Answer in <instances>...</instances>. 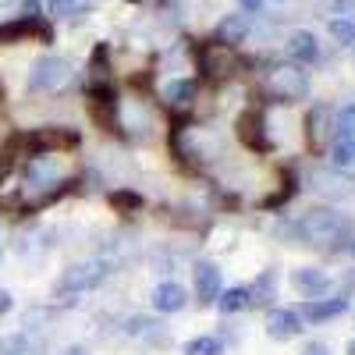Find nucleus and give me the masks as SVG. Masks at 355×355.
I'll return each instance as SVG.
<instances>
[{
	"label": "nucleus",
	"mask_w": 355,
	"mask_h": 355,
	"mask_svg": "<svg viewBox=\"0 0 355 355\" xmlns=\"http://www.w3.org/2000/svg\"><path fill=\"white\" fill-rule=\"evenodd\" d=\"M288 231L302 242H338L341 234H352V220L331 206H309Z\"/></svg>",
	"instance_id": "nucleus-1"
},
{
	"label": "nucleus",
	"mask_w": 355,
	"mask_h": 355,
	"mask_svg": "<svg viewBox=\"0 0 355 355\" xmlns=\"http://www.w3.org/2000/svg\"><path fill=\"white\" fill-rule=\"evenodd\" d=\"M263 89L274 103H299L309 96V75L302 71V64H277L266 71Z\"/></svg>",
	"instance_id": "nucleus-2"
},
{
	"label": "nucleus",
	"mask_w": 355,
	"mask_h": 355,
	"mask_svg": "<svg viewBox=\"0 0 355 355\" xmlns=\"http://www.w3.org/2000/svg\"><path fill=\"white\" fill-rule=\"evenodd\" d=\"M110 274V259H82V263H71L68 270L61 274V281H57V295L68 302H75L71 295H85V291H93L96 284H103Z\"/></svg>",
	"instance_id": "nucleus-3"
},
{
	"label": "nucleus",
	"mask_w": 355,
	"mask_h": 355,
	"mask_svg": "<svg viewBox=\"0 0 355 355\" xmlns=\"http://www.w3.org/2000/svg\"><path fill=\"white\" fill-rule=\"evenodd\" d=\"M71 82V64L57 53H46L28 71V93H57Z\"/></svg>",
	"instance_id": "nucleus-4"
},
{
	"label": "nucleus",
	"mask_w": 355,
	"mask_h": 355,
	"mask_svg": "<svg viewBox=\"0 0 355 355\" xmlns=\"http://www.w3.org/2000/svg\"><path fill=\"white\" fill-rule=\"evenodd\" d=\"M309 185L323 199H348V196H355V182L338 167H313Z\"/></svg>",
	"instance_id": "nucleus-5"
},
{
	"label": "nucleus",
	"mask_w": 355,
	"mask_h": 355,
	"mask_svg": "<svg viewBox=\"0 0 355 355\" xmlns=\"http://www.w3.org/2000/svg\"><path fill=\"white\" fill-rule=\"evenodd\" d=\"M192 288H196L199 306H214L217 295H220V270H217V263L199 259V263L192 266Z\"/></svg>",
	"instance_id": "nucleus-6"
},
{
	"label": "nucleus",
	"mask_w": 355,
	"mask_h": 355,
	"mask_svg": "<svg viewBox=\"0 0 355 355\" xmlns=\"http://www.w3.org/2000/svg\"><path fill=\"white\" fill-rule=\"evenodd\" d=\"M302 316H299V309H284V306H277V309H270L266 313V334H270L274 341H291V338H299L306 327H302Z\"/></svg>",
	"instance_id": "nucleus-7"
},
{
	"label": "nucleus",
	"mask_w": 355,
	"mask_h": 355,
	"mask_svg": "<svg viewBox=\"0 0 355 355\" xmlns=\"http://www.w3.org/2000/svg\"><path fill=\"white\" fill-rule=\"evenodd\" d=\"M334 135V110L327 107V103H316L313 110H309V117H306V139H309V146L320 153L323 146H327V139Z\"/></svg>",
	"instance_id": "nucleus-8"
},
{
	"label": "nucleus",
	"mask_w": 355,
	"mask_h": 355,
	"mask_svg": "<svg viewBox=\"0 0 355 355\" xmlns=\"http://www.w3.org/2000/svg\"><path fill=\"white\" fill-rule=\"evenodd\" d=\"M291 288L299 295H306V299H323L334 284L323 270H316V266H299V270L291 274Z\"/></svg>",
	"instance_id": "nucleus-9"
},
{
	"label": "nucleus",
	"mask_w": 355,
	"mask_h": 355,
	"mask_svg": "<svg viewBox=\"0 0 355 355\" xmlns=\"http://www.w3.org/2000/svg\"><path fill=\"white\" fill-rule=\"evenodd\" d=\"M239 139L249 146V150H259V153L270 150V139H266V128H263V114L256 107H249L239 117Z\"/></svg>",
	"instance_id": "nucleus-10"
},
{
	"label": "nucleus",
	"mask_w": 355,
	"mask_h": 355,
	"mask_svg": "<svg viewBox=\"0 0 355 355\" xmlns=\"http://www.w3.org/2000/svg\"><path fill=\"white\" fill-rule=\"evenodd\" d=\"M150 302H153L157 313H182V309L189 306V291L178 284V281H164V284L153 288Z\"/></svg>",
	"instance_id": "nucleus-11"
},
{
	"label": "nucleus",
	"mask_w": 355,
	"mask_h": 355,
	"mask_svg": "<svg viewBox=\"0 0 355 355\" xmlns=\"http://www.w3.org/2000/svg\"><path fill=\"white\" fill-rule=\"evenodd\" d=\"M288 57H291V64H316L320 61V43L309 28H295L288 36Z\"/></svg>",
	"instance_id": "nucleus-12"
},
{
	"label": "nucleus",
	"mask_w": 355,
	"mask_h": 355,
	"mask_svg": "<svg viewBox=\"0 0 355 355\" xmlns=\"http://www.w3.org/2000/svg\"><path fill=\"white\" fill-rule=\"evenodd\" d=\"M348 299L345 295H338V299H309L306 306H302V320H309V323H323V320H334V316H341V313H348Z\"/></svg>",
	"instance_id": "nucleus-13"
},
{
	"label": "nucleus",
	"mask_w": 355,
	"mask_h": 355,
	"mask_svg": "<svg viewBox=\"0 0 355 355\" xmlns=\"http://www.w3.org/2000/svg\"><path fill=\"white\" fill-rule=\"evenodd\" d=\"M245 36H249V18H245V15H227V18L217 25V36H214V40H217L220 46H239Z\"/></svg>",
	"instance_id": "nucleus-14"
},
{
	"label": "nucleus",
	"mask_w": 355,
	"mask_h": 355,
	"mask_svg": "<svg viewBox=\"0 0 355 355\" xmlns=\"http://www.w3.org/2000/svg\"><path fill=\"white\" fill-rule=\"evenodd\" d=\"M196 93H199L196 78H174V82H167V85H164V96H167V103H171V107H192Z\"/></svg>",
	"instance_id": "nucleus-15"
},
{
	"label": "nucleus",
	"mask_w": 355,
	"mask_h": 355,
	"mask_svg": "<svg viewBox=\"0 0 355 355\" xmlns=\"http://www.w3.org/2000/svg\"><path fill=\"white\" fill-rule=\"evenodd\" d=\"M274 288H277V274L274 270H263L259 277H256V284L249 288V302L252 306H266L274 299Z\"/></svg>",
	"instance_id": "nucleus-16"
},
{
	"label": "nucleus",
	"mask_w": 355,
	"mask_h": 355,
	"mask_svg": "<svg viewBox=\"0 0 355 355\" xmlns=\"http://www.w3.org/2000/svg\"><path fill=\"white\" fill-rule=\"evenodd\" d=\"M217 306H220L224 316L249 309V306H252V302H249V288H227V291H220V295H217Z\"/></svg>",
	"instance_id": "nucleus-17"
},
{
	"label": "nucleus",
	"mask_w": 355,
	"mask_h": 355,
	"mask_svg": "<svg viewBox=\"0 0 355 355\" xmlns=\"http://www.w3.org/2000/svg\"><path fill=\"white\" fill-rule=\"evenodd\" d=\"M334 139L355 142V103H348V107H341L334 114Z\"/></svg>",
	"instance_id": "nucleus-18"
},
{
	"label": "nucleus",
	"mask_w": 355,
	"mask_h": 355,
	"mask_svg": "<svg viewBox=\"0 0 355 355\" xmlns=\"http://www.w3.org/2000/svg\"><path fill=\"white\" fill-rule=\"evenodd\" d=\"M185 355H224V341L210 338V334L192 338V341H185Z\"/></svg>",
	"instance_id": "nucleus-19"
},
{
	"label": "nucleus",
	"mask_w": 355,
	"mask_h": 355,
	"mask_svg": "<svg viewBox=\"0 0 355 355\" xmlns=\"http://www.w3.org/2000/svg\"><path fill=\"white\" fill-rule=\"evenodd\" d=\"M352 164H355V142H341V139H334V146H331V167L348 171Z\"/></svg>",
	"instance_id": "nucleus-20"
},
{
	"label": "nucleus",
	"mask_w": 355,
	"mask_h": 355,
	"mask_svg": "<svg viewBox=\"0 0 355 355\" xmlns=\"http://www.w3.org/2000/svg\"><path fill=\"white\" fill-rule=\"evenodd\" d=\"M128 334L132 338H160V320H153V316H132L128 320Z\"/></svg>",
	"instance_id": "nucleus-21"
},
{
	"label": "nucleus",
	"mask_w": 355,
	"mask_h": 355,
	"mask_svg": "<svg viewBox=\"0 0 355 355\" xmlns=\"http://www.w3.org/2000/svg\"><path fill=\"white\" fill-rule=\"evenodd\" d=\"M331 36H334V43H341V46H352L355 43V21L352 18H331Z\"/></svg>",
	"instance_id": "nucleus-22"
},
{
	"label": "nucleus",
	"mask_w": 355,
	"mask_h": 355,
	"mask_svg": "<svg viewBox=\"0 0 355 355\" xmlns=\"http://www.w3.org/2000/svg\"><path fill=\"white\" fill-rule=\"evenodd\" d=\"M78 15V0H50V18L53 21H68Z\"/></svg>",
	"instance_id": "nucleus-23"
},
{
	"label": "nucleus",
	"mask_w": 355,
	"mask_h": 355,
	"mask_svg": "<svg viewBox=\"0 0 355 355\" xmlns=\"http://www.w3.org/2000/svg\"><path fill=\"white\" fill-rule=\"evenodd\" d=\"M0 355H28V338L25 334H11L0 341Z\"/></svg>",
	"instance_id": "nucleus-24"
},
{
	"label": "nucleus",
	"mask_w": 355,
	"mask_h": 355,
	"mask_svg": "<svg viewBox=\"0 0 355 355\" xmlns=\"http://www.w3.org/2000/svg\"><path fill=\"white\" fill-rule=\"evenodd\" d=\"M110 202L121 206V210H139V206H142V196H135V192H114Z\"/></svg>",
	"instance_id": "nucleus-25"
},
{
	"label": "nucleus",
	"mask_w": 355,
	"mask_h": 355,
	"mask_svg": "<svg viewBox=\"0 0 355 355\" xmlns=\"http://www.w3.org/2000/svg\"><path fill=\"white\" fill-rule=\"evenodd\" d=\"M302 355H331V348L323 345V341H306V348H302Z\"/></svg>",
	"instance_id": "nucleus-26"
},
{
	"label": "nucleus",
	"mask_w": 355,
	"mask_h": 355,
	"mask_svg": "<svg viewBox=\"0 0 355 355\" xmlns=\"http://www.w3.org/2000/svg\"><path fill=\"white\" fill-rule=\"evenodd\" d=\"M263 4H266V0H239V8H242V11H249V15H259V11H263Z\"/></svg>",
	"instance_id": "nucleus-27"
},
{
	"label": "nucleus",
	"mask_w": 355,
	"mask_h": 355,
	"mask_svg": "<svg viewBox=\"0 0 355 355\" xmlns=\"http://www.w3.org/2000/svg\"><path fill=\"white\" fill-rule=\"evenodd\" d=\"M11 306H15V302H11V291H0V316H8Z\"/></svg>",
	"instance_id": "nucleus-28"
},
{
	"label": "nucleus",
	"mask_w": 355,
	"mask_h": 355,
	"mask_svg": "<svg viewBox=\"0 0 355 355\" xmlns=\"http://www.w3.org/2000/svg\"><path fill=\"white\" fill-rule=\"evenodd\" d=\"M64 355H89V352H85V345H71Z\"/></svg>",
	"instance_id": "nucleus-29"
},
{
	"label": "nucleus",
	"mask_w": 355,
	"mask_h": 355,
	"mask_svg": "<svg viewBox=\"0 0 355 355\" xmlns=\"http://www.w3.org/2000/svg\"><path fill=\"white\" fill-rule=\"evenodd\" d=\"M345 352H348V355H355V338L348 341V348H345Z\"/></svg>",
	"instance_id": "nucleus-30"
},
{
	"label": "nucleus",
	"mask_w": 355,
	"mask_h": 355,
	"mask_svg": "<svg viewBox=\"0 0 355 355\" xmlns=\"http://www.w3.org/2000/svg\"><path fill=\"white\" fill-rule=\"evenodd\" d=\"M132 4H153V0H132Z\"/></svg>",
	"instance_id": "nucleus-31"
},
{
	"label": "nucleus",
	"mask_w": 355,
	"mask_h": 355,
	"mask_svg": "<svg viewBox=\"0 0 355 355\" xmlns=\"http://www.w3.org/2000/svg\"><path fill=\"white\" fill-rule=\"evenodd\" d=\"M78 4H82V0H78ZM85 4H96V0H85Z\"/></svg>",
	"instance_id": "nucleus-32"
},
{
	"label": "nucleus",
	"mask_w": 355,
	"mask_h": 355,
	"mask_svg": "<svg viewBox=\"0 0 355 355\" xmlns=\"http://www.w3.org/2000/svg\"><path fill=\"white\" fill-rule=\"evenodd\" d=\"M352 50H355V43H352Z\"/></svg>",
	"instance_id": "nucleus-33"
}]
</instances>
